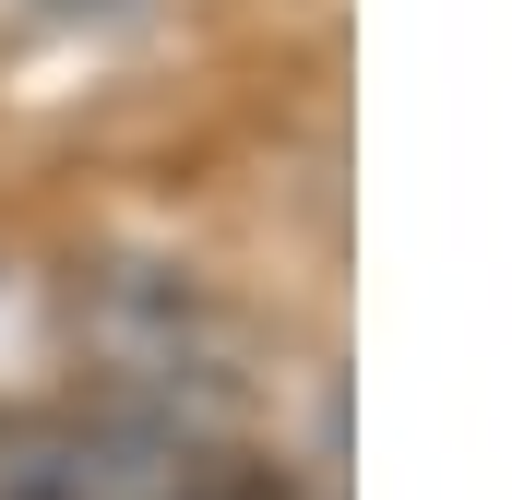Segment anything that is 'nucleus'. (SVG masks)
<instances>
[{
    "label": "nucleus",
    "instance_id": "1",
    "mask_svg": "<svg viewBox=\"0 0 512 500\" xmlns=\"http://www.w3.org/2000/svg\"><path fill=\"white\" fill-rule=\"evenodd\" d=\"M0 500H60V465L36 429H0Z\"/></svg>",
    "mask_w": 512,
    "mask_h": 500
}]
</instances>
